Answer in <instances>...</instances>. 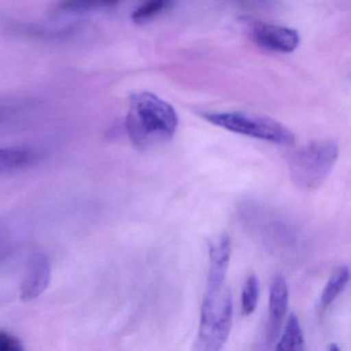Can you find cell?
Segmentation results:
<instances>
[{
    "mask_svg": "<svg viewBox=\"0 0 351 351\" xmlns=\"http://www.w3.org/2000/svg\"><path fill=\"white\" fill-rule=\"evenodd\" d=\"M50 281V261L44 254H34L22 281L21 299L29 302L40 297L48 289Z\"/></svg>",
    "mask_w": 351,
    "mask_h": 351,
    "instance_id": "6",
    "label": "cell"
},
{
    "mask_svg": "<svg viewBox=\"0 0 351 351\" xmlns=\"http://www.w3.org/2000/svg\"><path fill=\"white\" fill-rule=\"evenodd\" d=\"M34 160L32 151L23 147L0 149V173L16 171L27 167Z\"/></svg>",
    "mask_w": 351,
    "mask_h": 351,
    "instance_id": "9",
    "label": "cell"
},
{
    "mask_svg": "<svg viewBox=\"0 0 351 351\" xmlns=\"http://www.w3.org/2000/svg\"><path fill=\"white\" fill-rule=\"evenodd\" d=\"M207 122L226 130L275 145H291L295 134L285 125L269 117L245 112H207L201 114Z\"/></svg>",
    "mask_w": 351,
    "mask_h": 351,
    "instance_id": "4",
    "label": "cell"
},
{
    "mask_svg": "<svg viewBox=\"0 0 351 351\" xmlns=\"http://www.w3.org/2000/svg\"><path fill=\"white\" fill-rule=\"evenodd\" d=\"M231 256V240L227 233L221 234L209 243V271L207 289L225 285Z\"/></svg>",
    "mask_w": 351,
    "mask_h": 351,
    "instance_id": "7",
    "label": "cell"
},
{
    "mask_svg": "<svg viewBox=\"0 0 351 351\" xmlns=\"http://www.w3.org/2000/svg\"><path fill=\"white\" fill-rule=\"evenodd\" d=\"M289 305V289L287 282L280 275L273 279L270 287L269 300V324L267 339L268 342H274L278 338L281 326L285 322Z\"/></svg>",
    "mask_w": 351,
    "mask_h": 351,
    "instance_id": "8",
    "label": "cell"
},
{
    "mask_svg": "<svg viewBox=\"0 0 351 351\" xmlns=\"http://www.w3.org/2000/svg\"><path fill=\"white\" fill-rule=\"evenodd\" d=\"M176 0H145L138 8L133 12L131 18L136 24H145L167 11L172 7Z\"/></svg>",
    "mask_w": 351,
    "mask_h": 351,
    "instance_id": "12",
    "label": "cell"
},
{
    "mask_svg": "<svg viewBox=\"0 0 351 351\" xmlns=\"http://www.w3.org/2000/svg\"><path fill=\"white\" fill-rule=\"evenodd\" d=\"M339 157V147L332 141H315L298 147L289 156L291 180L300 188H317L328 178Z\"/></svg>",
    "mask_w": 351,
    "mask_h": 351,
    "instance_id": "3",
    "label": "cell"
},
{
    "mask_svg": "<svg viewBox=\"0 0 351 351\" xmlns=\"http://www.w3.org/2000/svg\"><path fill=\"white\" fill-rule=\"evenodd\" d=\"M250 40L267 51L275 53H291L300 44L299 34L293 28L267 23L256 19H243Z\"/></svg>",
    "mask_w": 351,
    "mask_h": 351,
    "instance_id": "5",
    "label": "cell"
},
{
    "mask_svg": "<svg viewBox=\"0 0 351 351\" xmlns=\"http://www.w3.org/2000/svg\"><path fill=\"white\" fill-rule=\"evenodd\" d=\"M334 350H340V349L338 348V347L335 346V344H332V346L330 347V351H334Z\"/></svg>",
    "mask_w": 351,
    "mask_h": 351,
    "instance_id": "17",
    "label": "cell"
},
{
    "mask_svg": "<svg viewBox=\"0 0 351 351\" xmlns=\"http://www.w3.org/2000/svg\"><path fill=\"white\" fill-rule=\"evenodd\" d=\"M236 1L243 7L256 8V9L270 8L273 3V0H236Z\"/></svg>",
    "mask_w": 351,
    "mask_h": 351,
    "instance_id": "16",
    "label": "cell"
},
{
    "mask_svg": "<svg viewBox=\"0 0 351 351\" xmlns=\"http://www.w3.org/2000/svg\"><path fill=\"white\" fill-rule=\"evenodd\" d=\"M119 3L120 0H61L58 9L65 12L91 11L112 8Z\"/></svg>",
    "mask_w": 351,
    "mask_h": 351,
    "instance_id": "13",
    "label": "cell"
},
{
    "mask_svg": "<svg viewBox=\"0 0 351 351\" xmlns=\"http://www.w3.org/2000/svg\"><path fill=\"white\" fill-rule=\"evenodd\" d=\"M232 317V295L226 285L219 289H207L201 307L200 324L195 349L219 350L227 342L231 332Z\"/></svg>",
    "mask_w": 351,
    "mask_h": 351,
    "instance_id": "2",
    "label": "cell"
},
{
    "mask_svg": "<svg viewBox=\"0 0 351 351\" xmlns=\"http://www.w3.org/2000/svg\"><path fill=\"white\" fill-rule=\"evenodd\" d=\"M304 341L303 332L299 318L295 313L289 314L285 324V332L276 345L277 350H303Z\"/></svg>",
    "mask_w": 351,
    "mask_h": 351,
    "instance_id": "10",
    "label": "cell"
},
{
    "mask_svg": "<svg viewBox=\"0 0 351 351\" xmlns=\"http://www.w3.org/2000/svg\"><path fill=\"white\" fill-rule=\"evenodd\" d=\"M349 277H350V272L348 267L340 266L335 269L322 291V298H320L322 307H328L338 298L343 289L346 287Z\"/></svg>",
    "mask_w": 351,
    "mask_h": 351,
    "instance_id": "11",
    "label": "cell"
},
{
    "mask_svg": "<svg viewBox=\"0 0 351 351\" xmlns=\"http://www.w3.org/2000/svg\"><path fill=\"white\" fill-rule=\"evenodd\" d=\"M178 117L171 104L151 92L130 97L126 129L131 141L139 149L163 145L176 134Z\"/></svg>",
    "mask_w": 351,
    "mask_h": 351,
    "instance_id": "1",
    "label": "cell"
},
{
    "mask_svg": "<svg viewBox=\"0 0 351 351\" xmlns=\"http://www.w3.org/2000/svg\"><path fill=\"white\" fill-rule=\"evenodd\" d=\"M258 280L256 275L250 274L246 279L245 285L242 289L241 295V310L242 315L250 316L254 313L258 306Z\"/></svg>",
    "mask_w": 351,
    "mask_h": 351,
    "instance_id": "14",
    "label": "cell"
},
{
    "mask_svg": "<svg viewBox=\"0 0 351 351\" xmlns=\"http://www.w3.org/2000/svg\"><path fill=\"white\" fill-rule=\"evenodd\" d=\"M21 350H23V346L17 337L5 332H0V351Z\"/></svg>",
    "mask_w": 351,
    "mask_h": 351,
    "instance_id": "15",
    "label": "cell"
}]
</instances>
